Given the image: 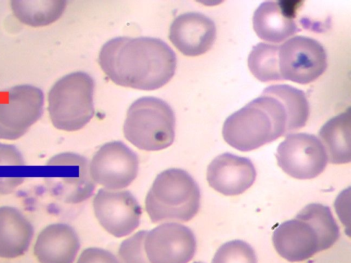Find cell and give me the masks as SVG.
<instances>
[{"instance_id": "1", "label": "cell", "mask_w": 351, "mask_h": 263, "mask_svg": "<svg viewBox=\"0 0 351 263\" xmlns=\"http://www.w3.org/2000/svg\"><path fill=\"white\" fill-rule=\"evenodd\" d=\"M99 64L117 85L153 90L172 78L177 58L173 49L160 39L120 36L103 45Z\"/></svg>"}, {"instance_id": "2", "label": "cell", "mask_w": 351, "mask_h": 263, "mask_svg": "<svg viewBox=\"0 0 351 263\" xmlns=\"http://www.w3.org/2000/svg\"><path fill=\"white\" fill-rule=\"evenodd\" d=\"M289 134V116L276 96L264 90L261 95L225 121L222 135L231 147L250 151Z\"/></svg>"}, {"instance_id": "3", "label": "cell", "mask_w": 351, "mask_h": 263, "mask_svg": "<svg viewBox=\"0 0 351 263\" xmlns=\"http://www.w3.org/2000/svg\"><path fill=\"white\" fill-rule=\"evenodd\" d=\"M200 190L186 171L169 168L158 174L145 198V209L152 223L187 222L197 213Z\"/></svg>"}, {"instance_id": "4", "label": "cell", "mask_w": 351, "mask_h": 263, "mask_svg": "<svg viewBox=\"0 0 351 263\" xmlns=\"http://www.w3.org/2000/svg\"><path fill=\"white\" fill-rule=\"evenodd\" d=\"M176 117L171 106L155 97H143L134 101L123 125L125 138L137 148L159 151L172 145Z\"/></svg>"}, {"instance_id": "5", "label": "cell", "mask_w": 351, "mask_h": 263, "mask_svg": "<svg viewBox=\"0 0 351 263\" xmlns=\"http://www.w3.org/2000/svg\"><path fill=\"white\" fill-rule=\"evenodd\" d=\"M95 83L84 72L68 74L58 80L48 94V111L53 125L60 130L82 129L93 118Z\"/></svg>"}, {"instance_id": "6", "label": "cell", "mask_w": 351, "mask_h": 263, "mask_svg": "<svg viewBox=\"0 0 351 263\" xmlns=\"http://www.w3.org/2000/svg\"><path fill=\"white\" fill-rule=\"evenodd\" d=\"M47 166H53L46 177L51 193L64 203L77 204L88 199L94 192L88 160L73 153H62L51 157Z\"/></svg>"}, {"instance_id": "7", "label": "cell", "mask_w": 351, "mask_h": 263, "mask_svg": "<svg viewBox=\"0 0 351 263\" xmlns=\"http://www.w3.org/2000/svg\"><path fill=\"white\" fill-rule=\"evenodd\" d=\"M278 67L282 80L306 84L324 73L327 55L316 40L296 36L279 45Z\"/></svg>"}, {"instance_id": "8", "label": "cell", "mask_w": 351, "mask_h": 263, "mask_svg": "<svg viewBox=\"0 0 351 263\" xmlns=\"http://www.w3.org/2000/svg\"><path fill=\"white\" fill-rule=\"evenodd\" d=\"M0 101V139L14 140L23 136L42 116L43 91L24 84L9 88Z\"/></svg>"}, {"instance_id": "9", "label": "cell", "mask_w": 351, "mask_h": 263, "mask_svg": "<svg viewBox=\"0 0 351 263\" xmlns=\"http://www.w3.org/2000/svg\"><path fill=\"white\" fill-rule=\"evenodd\" d=\"M276 157L278 166L285 173L299 179L318 176L324 171L328 162L319 138L306 133L287 135L278 145Z\"/></svg>"}, {"instance_id": "10", "label": "cell", "mask_w": 351, "mask_h": 263, "mask_svg": "<svg viewBox=\"0 0 351 263\" xmlns=\"http://www.w3.org/2000/svg\"><path fill=\"white\" fill-rule=\"evenodd\" d=\"M138 171L137 155L121 141L101 146L89 167L93 181L110 190L126 188L136 179Z\"/></svg>"}, {"instance_id": "11", "label": "cell", "mask_w": 351, "mask_h": 263, "mask_svg": "<svg viewBox=\"0 0 351 263\" xmlns=\"http://www.w3.org/2000/svg\"><path fill=\"white\" fill-rule=\"evenodd\" d=\"M93 209L100 225L109 234L121 238L130 234L140 224L141 207L128 190H98Z\"/></svg>"}, {"instance_id": "12", "label": "cell", "mask_w": 351, "mask_h": 263, "mask_svg": "<svg viewBox=\"0 0 351 263\" xmlns=\"http://www.w3.org/2000/svg\"><path fill=\"white\" fill-rule=\"evenodd\" d=\"M144 249L150 263H187L195 255L196 239L186 226L165 223L147 231Z\"/></svg>"}, {"instance_id": "13", "label": "cell", "mask_w": 351, "mask_h": 263, "mask_svg": "<svg viewBox=\"0 0 351 263\" xmlns=\"http://www.w3.org/2000/svg\"><path fill=\"white\" fill-rule=\"evenodd\" d=\"M256 176L255 167L249 158L230 153L213 159L206 173L210 186L226 196L244 192L254 184Z\"/></svg>"}, {"instance_id": "14", "label": "cell", "mask_w": 351, "mask_h": 263, "mask_svg": "<svg viewBox=\"0 0 351 263\" xmlns=\"http://www.w3.org/2000/svg\"><path fill=\"white\" fill-rule=\"evenodd\" d=\"M216 38L212 19L199 12H186L177 16L169 29V39L184 55L197 56L208 51Z\"/></svg>"}, {"instance_id": "15", "label": "cell", "mask_w": 351, "mask_h": 263, "mask_svg": "<svg viewBox=\"0 0 351 263\" xmlns=\"http://www.w3.org/2000/svg\"><path fill=\"white\" fill-rule=\"evenodd\" d=\"M273 245L289 262H300L321 251L315 230L306 221L295 218L279 225L274 231Z\"/></svg>"}, {"instance_id": "16", "label": "cell", "mask_w": 351, "mask_h": 263, "mask_svg": "<svg viewBox=\"0 0 351 263\" xmlns=\"http://www.w3.org/2000/svg\"><path fill=\"white\" fill-rule=\"evenodd\" d=\"M80 247V239L71 226L53 223L37 236L34 253L40 263H73Z\"/></svg>"}, {"instance_id": "17", "label": "cell", "mask_w": 351, "mask_h": 263, "mask_svg": "<svg viewBox=\"0 0 351 263\" xmlns=\"http://www.w3.org/2000/svg\"><path fill=\"white\" fill-rule=\"evenodd\" d=\"M253 27L261 39L275 43L299 31L293 11L280 1L262 3L254 13Z\"/></svg>"}, {"instance_id": "18", "label": "cell", "mask_w": 351, "mask_h": 263, "mask_svg": "<svg viewBox=\"0 0 351 263\" xmlns=\"http://www.w3.org/2000/svg\"><path fill=\"white\" fill-rule=\"evenodd\" d=\"M34 234L32 224L19 210L0 206V258L10 259L25 254Z\"/></svg>"}, {"instance_id": "19", "label": "cell", "mask_w": 351, "mask_h": 263, "mask_svg": "<svg viewBox=\"0 0 351 263\" xmlns=\"http://www.w3.org/2000/svg\"><path fill=\"white\" fill-rule=\"evenodd\" d=\"M320 140L328 160L332 164H345L351 160L350 110L341 113L328 121L320 129Z\"/></svg>"}, {"instance_id": "20", "label": "cell", "mask_w": 351, "mask_h": 263, "mask_svg": "<svg viewBox=\"0 0 351 263\" xmlns=\"http://www.w3.org/2000/svg\"><path fill=\"white\" fill-rule=\"evenodd\" d=\"M12 12L18 20L31 27H43L57 21L66 8L64 0H13Z\"/></svg>"}, {"instance_id": "21", "label": "cell", "mask_w": 351, "mask_h": 263, "mask_svg": "<svg viewBox=\"0 0 351 263\" xmlns=\"http://www.w3.org/2000/svg\"><path fill=\"white\" fill-rule=\"evenodd\" d=\"M295 217L308 222L315 230L321 251L332 247L339 238V226L328 206L320 203L308 204Z\"/></svg>"}, {"instance_id": "22", "label": "cell", "mask_w": 351, "mask_h": 263, "mask_svg": "<svg viewBox=\"0 0 351 263\" xmlns=\"http://www.w3.org/2000/svg\"><path fill=\"white\" fill-rule=\"evenodd\" d=\"M265 90L279 98L285 105L289 116V133L306 125L309 105L304 91L287 84L271 85Z\"/></svg>"}, {"instance_id": "23", "label": "cell", "mask_w": 351, "mask_h": 263, "mask_svg": "<svg viewBox=\"0 0 351 263\" xmlns=\"http://www.w3.org/2000/svg\"><path fill=\"white\" fill-rule=\"evenodd\" d=\"M25 163L14 145L0 143V195L12 193L26 177Z\"/></svg>"}, {"instance_id": "24", "label": "cell", "mask_w": 351, "mask_h": 263, "mask_svg": "<svg viewBox=\"0 0 351 263\" xmlns=\"http://www.w3.org/2000/svg\"><path fill=\"white\" fill-rule=\"evenodd\" d=\"M279 45L260 42L254 46L248 57V67L258 80H282L278 67Z\"/></svg>"}, {"instance_id": "25", "label": "cell", "mask_w": 351, "mask_h": 263, "mask_svg": "<svg viewBox=\"0 0 351 263\" xmlns=\"http://www.w3.org/2000/svg\"><path fill=\"white\" fill-rule=\"evenodd\" d=\"M211 263H257L253 248L247 242L234 240L222 245Z\"/></svg>"}, {"instance_id": "26", "label": "cell", "mask_w": 351, "mask_h": 263, "mask_svg": "<svg viewBox=\"0 0 351 263\" xmlns=\"http://www.w3.org/2000/svg\"><path fill=\"white\" fill-rule=\"evenodd\" d=\"M147 233L139 231L121 242L119 249L121 263H150L144 249Z\"/></svg>"}, {"instance_id": "27", "label": "cell", "mask_w": 351, "mask_h": 263, "mask_svg": "<svg viewBox=\"0 0 351 263\" xmlns=\"http://www.w3.org/2000/svg\"><path fill=\"white\" fill-rule=\"evenodd\" d=\"M76 263H119L110 251L103 249L91 247L84 250Z\"/></svg>"}, {"instance_id": "28", "label": "cell", "mask_w": 351, "mask_h": 263, "mask_svg": "<svg viewBox=\"0 0 351 263\" xmlns=\"http://www.w3.org/2000/svg\"><path fill=\"white\" fill-rule=\"evenodd\" d=\"M193 263H203V262H195Z\"/></svg>"}]
</instances>
